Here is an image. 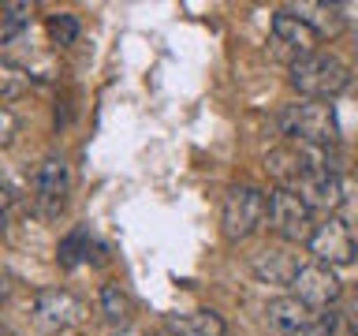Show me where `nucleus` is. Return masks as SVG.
<instances>
[{"label": "nucleus", "instance_id": "nucleus-10", "mask_svg": "<svg viewBox=\"0 0 358 336\" xmlns=\"http://www.w3.org/2000/svg\"><path fill=\"white\" fill-rule=\"evenodd\" d=\"M295 190L310 206V213H324V217H332V213L340 209V202H343V183H340L336 172H306Z\"/></svg>", "mask_w": 358, "mask_h": 336}, {"label": "nucleus", "instance_id": "nucleus-8", "mask_svg": "<svg viewBox=\"0 0 358 336\" xmlns=\"http://www.w3.org/2000/svg\"><path fill=\"white\" fill-rule=\"evenodd\" d=\"M250 273L268 288H295V280L302 273L299 251H291V246H262L250 258Z\"/></svg>", "mask_w": 358, "mask_h": 336}, {"label": "nucleus", "instance_id": "nucleus-2", "mask_svg": "<svg viewBox=\"0 0 358 336\" xmlns=\"http://www.w3.org/2000/svg\"><path fill=\"white\" fill-rule=\"evenodd\" d=\"M280 134L287 142H310V146H332L340 134L336 112L329 101H295L280 112Z\"/></svg>", "mask_w": 358, "mask_h": 336}, {"label": "nucleus", "instance_id": "nucleus-7", "mask_svg": "<svg viewBox=\"0 0 358 336\" xmlns=\"http://www.w3.org/2000/svg\"><path fill=\"white\" fill-rule=\"evenodd\" d=\"M83 314H86V307L64 288H45V291H38V299H34V321L49 332L75 329V325L83 321Z\"/></svg>", "mask_w": 358, "mask_h": 336}, {"label": "nucleus", "instance_id": "nucleus-22", "mask_svg": "<svg viewBox=\"0 0 358 336\" xmlns=\"http://www.w3.org/2000/svg\"><path fill=\"white\" fill-rule=\"evenodd\" d=\"M0 142L4 146L15 142V112H11V105L0 108Z\"/></svg>", "mask_w": 358, "mask_h": 336}, {"label": "nucleus", "instance_id": "nucleus-4", "mask_svg": "<svg viewBox=\"0 0 358 336\" xmlns=\"http://www.w3.org/2000/svg\"><path fill=\"white\" fill-rule=\"evenodd\" d=\"M268 217V195L257 187H231L224 198V235L231 243H243L265 224Z\"/></svg>", "mask_w": 358, "mask_h": 336}, {"label": "nucleus", "instance_id": "nucleus-14", "mask_svg": "<svg viewBox=\"0 0 358 336\" xmlns=\"http://www.w3.org/2000/svg\"><path fill=\"white\" fill-rule=\"evenodd\" d=\"M291 15H299L306 27L317 34V38H336L343 30V8L340 4H324V0H313V4H291Z\"/></svg>", "mask_w": 358, "mask_h": 336}, {"label": "nucleus", "instance_id": "nucleus-18", "mask_svg": "<svg viewBox=\"0 0 358 336\" xmlns=\"http://www.w3.org/2000/svg\"><path fill=\"white\" fill-rule=\"evenodd\" d=\"M0 19H4V27H0V41L8 45V41L30 22V4H19V0H11V4H4V15H0Z\"/></svg>", "mask_w": 358, "mask_h": 336}, {"label": "nucleus", "instance_id": "nucleus-11", "mask_svg": "<svg viewBox=\"0 0 358 336\" xmlns=\"http://www.w3.org/2000/svg\"><path fill=\"white\" fill-rule=\"evenodd\" d=\"M313 321H317V314H313L299 295H276V299H268V307H265V325H268L273 336L299 332Z\"/></svg>", "mask_w": 358, "mask_h": 336}, {"label": "nucleus", "instance_id": "nucleus-19", "mask_svg": "<svg viewBox=\"0 0 358 336\" xmlns=\"http://www.w3.org/2000/svg\"><path fill=\"white\" fill-rule=\"evenodd\" d=\"M27 86H30V75H22L19 67L4 64V75H0V97H4V101H15Z\"/></svg>", "mask_w": 358, "mask_h": 336}, {"label": "nucleus", "instance_id": "nucleus-9", "mask_svg": "<svg viewBox=\"0 0 358 336\" xmlns=\"http://www.w3.org/2000/svg\"><path fill=\"white\" fill-rule=\"evenodd\" d=\"M295 295L306 302L310 310H324L340 299V276H336V269L324 265V262H306L299 280H295Z\"/></svg>", "mask_w": 358, "mask_h": 336}, {"label": "nucleus", "instance_id": "nucleus-20", "mask_svg": "<svg viewBox=\"0 0 358 336\" xmlns=\"http://www.w3.org/2000/svg\"><path fill=\"white\" fill-rule=\"evenodd\" d=\"M83 246L90 251V232L78 228V232H71V235L60 243V262H64V265H75L78 258H83Z\"/></svg>", "mask_w": 358, "mask_h": 336}, {"label": "nucleus", "instance_id": "nucleus-17", "mask_svg": "<svg viewBox=\"0 0 358 336\" xmlns=\"http://www.w3.org/2000/svg\"><path fill=\"white\" fill-rule=\"evenodd\" d=\"M49 34H52L56 45H75L83 27H78V19L71 11H56V15H49Z\"/></svg>", "mask_w": 358, "mask_h": 336}, {"label": "nucleus", "instance_id": "nucleus-6", "mask_svg": "<svg viewBox=\"0 0 358 336\" xmlns=\"http://www.w3.org/2000/svg\"><path fill=\"white\" fill-rule=\"evenodd\" d=\"M313 262H324V265H351L355 254H358V243H355V232L343 217H329L324 224H317L313 239L306 243Z\"/></svg>", "mask_w": 358, "mask_h": 336}, {"label": "nucleus", "instance_id": "nucleus-3", "mask_svg": "<svg viewBox=\"0 0 358 336\" xmlns=\"http://www.w3.org/2000/svg\"><path fill=\"white\" fill-rule=\"evenodd\" d=\"M268 228H273L284 243H310L313 239V213L310 206L299 198V190H287V187H273L268 190Z\"/></svg>", "mask_w": 358, "mask_h": 336}, {"label": "nucleus", "instance_id": "nucleus-13", "mask_svg": "<svg viewBox=\"0 0 358 336\" xmlns=\"http://www.w3.org/2000/svg\"><path fill=\"white\" fill-rule=\"evenodd\" d=\"M265 172L273 176L276 187L295 190L302 183V176H306V168H302V157H299L295 146L284 142V146H273V150L265 153Z\"/></svg>", "mask_w": 358, "mask_h": 336}, {"label": "nucleus", "instance_id": "nucleus-15", "mask_svg": "<svg viewBox=\"0 0 358 336\" xmlns=\"http://www.w3.org/2000/svg\"><path fill=\"white\" fill-rule=\"evenodd\" d=\"M168 332L176 336H224L228 325L217 310H190V314H168L164 318Z\"/></svg>", "mask_w": 358, "mask_h": 336}, {"label": "nucleus", "instance_id": "nucleus-16", "mask_svg": "<svg viewBox=\"0 0 358 336\" xmlns=\"http://www.w3.org/2000/svg\"><path fill=\"white\" fill-rule=\"evenodd\" d=\"M101 314H105V321H112V325L123 329V325L134 318V302H131V295L120 284H105L101 288Z\"/></svg>", "mask_w": 358, "mask_h": 336}, {"label": "nucleus", "instance_id": "nucleus-5", "mask_svg": "<svg viewBox=\"0 0 358 336\" xmlns=\"http://www.w3.org/2000/svg\"><path fill=\"white\" fill-rule=\"evenodd\" d=\"M317 41H321L317 34H313L299 15H291L287 8L273 15V56L284 60L287 67H295L299 60H306V56L317 52Z\"/></svg>", "mask_w": 358, "mask_h": 336}, {"label": "nucleus", "instance_id": "nucleus-23", "mask_svg": "<svg viewBox=\"0 0 358 336\" xmlns=\"http://www.w3.org/2000/svg\"><path fill=\"white\" fill-rule=\"evenodd\" d=\"M116 336H142V332H134V329H120Z\"/></svg>", "mask_w": 358, "mask_h": 336}, {"label": "nucleus", "instance_id": "nucleus-12", "mask_svg": "<svg viewBox=\"0 0 358 336\" xmlns=\"http://www.w3.org/2000/svg\"><path fill=\"white\" fill-rule=\"evenodd\" d=\"M34 190H38V202H45L49 209H60L67 190H71V164L64 157H45L38 176H34Z\"/></svg>", "mask_w": 358, "mask_h": 336}, {"label": "nucleus", "instance_id": "nucleus-1", "mask_svg": "<svg viewBox=\"0 0 358 336\" xmlns=\"http://www.w3.org/2000/svg\"><path fill=\"white\" fill-rule=\"evenodd\" d=\"M287 71H291V86L306 101H332L351 86V67L332 52H313L295 67H287Z\"/></svg>", "mask_w": 358, "mask_h": 336}, {"label": "nucleus", "instance_id": "nucleus-21", "mask_svg": "<svg viewBox=\"0 0 358 336\" xmlns=\"http://www.w3.org/2000/svg\"><path fill=\"white\" fill-rule=\"evenodd\" d=\"M287 336H340V318L336 314H317L313 325H306L299 332H287Z\"/></svg>", "mask_w": 358, "mask_h": 336}]
</instances>
